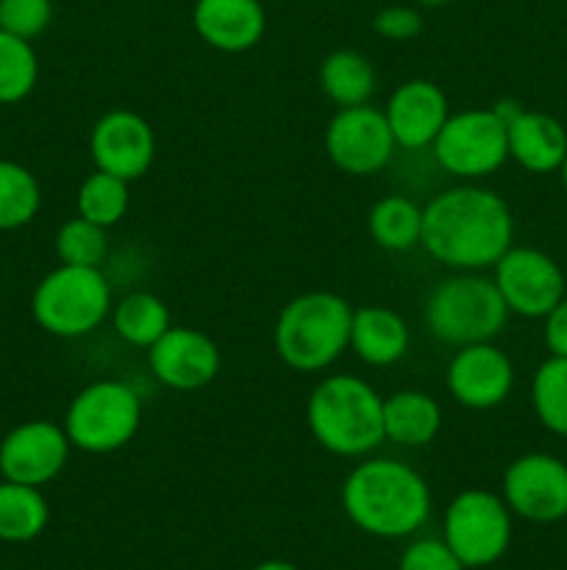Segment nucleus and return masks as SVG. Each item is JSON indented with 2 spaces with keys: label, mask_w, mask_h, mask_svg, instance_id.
Listing matches in <instances>:
<instances>
[{
  "label": "nucleus",
  "mask_w": 567,
  "mask_h": 570,
  "mask_svg": "<svg viewBox=\"0 0 567 570\" xmlns=\"http://www.w3.org/2000/svg\"><path fill=\"white\" fill-rule=\"evenodd\" d=\"M515 217L498 193L459 184L422 206L420 245L439 265L456 273H478L511 248Z\"/></svg>",
  "instance_id": "f257e3e1"
},
{
  "label": "nucleus",
  "mask_w": 567,
  "mask_h": 570,
  "mask_svg": "<svg viewBox=\"0 0 567 570\" xmlns=\"http://www.w3.org/2000/svg\"><path fill=\"white\" fill-rule=\"evenodd\" d=\"M342 510L372 538H409L431 515V490L415 468L381 456L359 462L345 476Z\"/></svg>",
  "instance_id": "f03ea898"
},
{
  "label": "nucleus",
  "mask_w": 567,
  "mask_h": 570,
  "mask_svg": "<svg viewBox=\"0 0 567 570\" xmlns=\"http://www.w3.org/2000/svg\"><path fill=\"white\" fill-rule=\"evenodd\" d=\"M306 426L334 456H365L384 443V399L350 373L326 376L309 395Z\"/></svg>",
  "instance_id": "7ed1b4c3"
},
{
  "label": "nucleus",
  "mask_w": 567,
  "mask_h": 570,
  "mask_svg": "<svg viewBox=\"0 0 567 570\" xmlns=\"http://www.w3.org/2000/svg\"><path fill=\"white\" fill-rule=\"evenodd\" d=\"M348 301L337 293L315 289L289 301L272 328L278 360L298 373H320L331 367L350 345Z\"/></svg>",
  "instance_id": "20e7f679"
},
{
  "label": "nucleus",
  "mask_w": 567,
  "mask_h": 570,
  "mask_svg": "<svg viewBox=\"0 0 567 570\" xmlns=\"http://www.w3.org/2000/svg\"><path fill=\"white\" fill-rule=\"evenodd\" d=\"M509 306L493 278L481 273H456L442 278L426 301V328L445 345L493 343L509 321Z\"/></svg>",
  "instance_id": "39448f33"
},
{
  "label": "nucleus",
  "mask_w": 567,
  "mask_h": 570,
  "mask_svg": "<svg viewBox=\"0 0 567 570\" xmlns=\"http://www.w3.org/2000/svg\"><path fill=\"white\" fill-rule=\"evenodd\" d=\"M31 315L53 337H87L111 315L109 278L100 267L59 265L33 289Z\"/></svg>",
  "instance_id": "423d86ee"
},
{
  "label": "nucleus",
  "mask_w": 567,
  "mask_h": 570,
  "mask_svg": "<svg viewBox=\"0 0 567 570\" xmlns=\"http://www.w3.org/2000/svg\"><path fill=\"white\" fill-rule=\"evenodd\" d=\"M142 423V401L137 390L117 379H100L87 384L70 401L64 415V432L72 449L87 454H111L137 438Z\"/></svg>",
  "instance_id": "0eeeda50"
},
{
  "label": "nucleus",
  "mask_w": 567,
  "mask_h": 570,
  "mask_svg": "<svg viewBox=\"0 0 567 570\" xmlns=\"http://www.w3.org/2000/svg\"><path fill=\"white\" fill-rule=\"evenodd\" d=\"M434 159L445 173L465 181H478L504 167L509 159L506 120L498 109H465L450 115L434 139Z\"/></svg>",
  "instance_id": "6e6552de"
},
{
  "label": "nucleus",
  "mask_w": 567,
  "mask_h": 570,
  "mask_svg": "<svg viewBox=\"0 0 567 570\" xmlns=\"http://www.w3.org/2000/svg\"><path fill=\"white\" fill-rule=\"evenodd\" d=\"M442 540L465 568H487L511 543V510L489 490H465L445 510Z\"/></svg>",
  "instance_id": "1a4fd4ad"
},
{
  "label": "nucleus",
  "mask_w": 567,
  "mask_h": 570,
  "mask_svg": "<svg viewBox=\"0 0 567 570\" xmlns=\"http://www.w3.org/2000/svg\"><path fill=\"white\" fill-rule=\"evenodd\" d=\"M395 148L384 109H372L370 104L339 109L326 128L328 159L348 176H376L389 165Z\"/></svg>",
  "instance_id": "9d476101"
},
{
  "label": "nucleus",
  "mask_w": 567,
  "mask_h": 570,
  "mask_svg": "<svg viewBox=\"0 0 567 570\" xmlns=\"http://www.w3.org/2000/svg\"><path fill=\"white\" fill-rule=\"evenodd\" d=\"M495 287L506 301L511 315L545 317L561 298H565V273L537 248H515L511 245L495 262Z\"/></svg>",
  "instance_id": "9b49d317"
},
{
  "label": "nucleus",
  "mask_w": 567,
  "mask_h": 570,
  "mask_svg": "<svg viewBox=\"0 0 567 570\" xmlns=\"http://www.w3.org/2000/svg\"><path fill=\"white\" fill-rule=\"evenodd\" d=\"M504 501L531 523L567 518V465L554 454H523L506 468Z\"/></svg>",
  "instance_id": "f8f14e48"
},
{
  "label": "nucleus",
  "mask_w": 567,
  "mask_h": 570,
  "mask_svg": "<svg viewBox=\"0 0 567 570\" xmlns=\"http://www.w3.org/2000/svg\"><path fill=\"white\" fill-rule=\"evenodd\" d=\"M70 440L53 421H26L0 440V476L6 482L44 488L67 465Z\"/></svg>",
  "instance_id": "ddd939ff"
},
{
  "label": "nucleus",
  "mask_w": 567,
  "mask_h": 570,
  "mask_svg": "<svg viewBox=\"0 0 567 570\" xmlns=\"http://www.w3.org/2000/svg\"><path fill=\"white\" fill-rule=\"evenodd\" d=\"M148 367L159 384L176 393L206 387L220 373V348L209 334L189 326H170L148 348Z\"/></svg>",
  "instance_id": "4468645a"
},
{
  "label": "nucleus",
  "mask_w": 567,
  "mask_h": 570,
  "mask_svg": "<svg viewBox=\"0 0 567 570\" xmlns=\"http://www.w3.org/2000/svg\"><path fill=\"white\" fill-rule=\"evenodd\" d=\"M89 150L98 170L126 178L128 184L142 178L156 159V134L142 115L128 109H111L94 122Z\"/></svg>",
  "instance_id": "2eb2a0df"
},
{
  "label": "nucleus",
  "mask_w": 567,
  "mask_h": 570,
  "mask_svg": "<svg viewBox=\"0 0 567 570\" xmlns=\"http://www.w3.org/2000/svg\"><path fill=\"white\" fill-rule=\"evenodd\" d=\"M448 393L467 410H495L515 387V365L493 343L461 345L445 373Z\"/></svg>",
  "instance_id": "dca6fc26"
},
{
  "label": "nucleus",
  "mask_w": 567,
  "mask_h": 570,
  "mask_svg": "<svg viewBox=\"0 0 567 570\" xmlns=\"http://www.w3.org/2000/svg\"><path fill=\"white\" fill-rule=\"evenodd\" d=\"M395 145L404 150L431 148L439 128L450 117L448 98L442 89L428 78H409L389 95L384 106Z\"/></svg>",
  "instance_id": "f3484780"
},
{
  "label": "nucleus",
  "mask_w": 567,
  "mask_h": 570,
  "mask_svg": "<svg viewBox=\"0 0 567 570\" xmlns=\"http://www.w3.org/2000/svg\"><path fill=\"white\" fill-rule=\"evenodd\" d=\"M495 109L506 120L509 159H515L528 173L559 170L567 156V131L556 117L523 109L511 100H500Z\"/></svg>",
  "instance_id": "a211bd4d"
},
{
  "label": "nucleus",
  "mask_w": 567,
  "mask_h": 570,
  "mask_svg": "<svg viewBox=\"0 0 567 570\" xmlns=\"http://www.w3.org/2000/svg\"><path fill=\"white\" fill-rule=\"evenodd\" d=\"M195 33L220 53H245L265 37L267 14L261 0H195Z\"/></svg>",
  "instance_id": "6ab92c4d"
},
{
  "label": "nucleus",
  "mask_w": 567,
  "mask_h": 570,
  "mask_svg": "<svg viewBox=\"0 0 567 570\" xmlns=\"http://www.w3.org/2000/svg\"><path fill=\"white\" fill-rule=\"evenodd\" d=\"M411 334L404 317L381 304L359 306L350 317L348 348L370 367H389L409 351Z\"/></svg>",
  "instance_id": "aec40b11"
},
{
  "label": "nucleus",
  "mask_w": 567,
  "mask_h": 570,
  "mask_svg": "<svg viewBox=\"0 0 567 570\" xmlns=\"http://www.w3.org/2000/svg\"><path fill=\"white\" fill-rule=\"evenodd\" d=\"M442 429L437 399L422 390H398L384 399V440L404 449H422Z\"/></svg>",
  "instance_id": "412c9836"
},
{
  "label": "nucleus",
  "mask_w": 567,
  "mask_h": 570,
  "mask_svg": "<svg viewBox=\"0 0 567 570\" xmlns=\"http://www.w3.org/2000/svg\"><path fill=\"white\" fill-rule=\"evenodd\" d=\"M317 83H320L322 95L328 100L348 109V106H361L372 98L376 92V70H372L370 59L359 50H334L320 61L317 70Z\"/></svg>",
  "instance_id": "4be33fe9"
},
{
  "label": "nucleus",
  "mask_w": 567,
  "mask_h": 570,
  "mask_svg": "<svg viewBox=\"0 0 567 570\" xmlns=\"http://www.w3.org/2000/svg\"><path fill=\"white\" fill-rule=\"evenodd\" d=\"M50 507L42 488L17 482H0V540L3 543H31L48 529Z\"/></svg>",
  "instance_id": "5701e85b"
},
{
  "label": "nucleus",
  "mask_w": 567,
  "mask_h": 570,
  "mask_svg": "<svg viewBox=\"0 0 567 570\" xmlns=\"http://www.w3.org/2000/svg\"><path fill=\"white\" fill-rule=\"evenodd\" d=\"M367 228L376 245L392 254H404L420 245L422 237V206L406 195H387L376 200L367 215Z\"/></svg>",
  "instance_id": "b1692460"
},
{
  "label": "nucleus",
  "mask_w": 567,
  "mask_h": 570,
  "mask_svg": "<svg viewBox=\"0 0 567 570\" xmlns=\"http://www.w3.org/2000/svg\"><path fill=\"white\" fill-rule=\"evenodd\" d=\"M111 323H115L117 337L137 348H150L172 326L170 309L153 293L126 295L120 304L111 306Z\"/></svg>",
  "instance_id": "393cba45"
},
{
  "label": "nucleus",
  "mask_w": 567,
  "mask_h": 570,
  "mask_svg": "<svg viewBox=\"0 0 567 570\" xmlns=\"http://www.w3.org/2000/svg\"><path fill=\"white\" fill-rule=\"evenodd\" d=\"M42 187L26 165L0 159V232H17L39 215Z\"/></svg>",
  "instance_id": "a878e982"
},
{
  "label": "nucleus",
  "mask_w": 567,
  "mask_h": 570,
  "mask_svg": "<svg viewBox=\"0 0 567 570\" xmlns=\"http://www.w3.org/2000/svg\"><path fill=\"white\" fill-rule=\"evenodd\" d=\"M531 406L550 434L567 438V356H548L531 382Z\"/></svg>",
  "instance_id": "bb28decb"
},
{
  "label": "nucleus",
  "mask_w": 567,
  "mask_h": 570,
  "mask_svg": "<svg viewBox=\"0 0 567 570\" xmlns=\"http://www.w3.org/2000/svg\"><path fill=\"white\" fill-rule=\"evenodd\" d=\"M39 81V59L31 39L0 31V104L26 100Z\"/></svg>",
  "instance_id": "cd10ccee"
},
{
  "label": "nucleus",
  "mask_w": 567,
  "mask_h": 570,
  "mask_svg": "<svg viewBox=\"0 0 567 570\" xmlns=\"http://www.w3.org/2000/svg\"><path fill=\"white\" fill-rule=\"evenodd\" d=\"M78 215L87 220L98 223V226L111 228L126 217L128 206H131V193H128V181L111 173L94 170L92 176L83 178L78 187Z\"/></svg>",
  "instance_id": "c85d7f7f"
},
{
  "label": "nucleus",
  "mask_w": 567,
  "mask_h": 570,
  "mask_svg": "<svg viewBox=\"0 0 567 570\" xmlns=\"http://www.w3.org/2000/svg\"><path fill=\"white\" fill-rule=\"evenodd\" d=\"M56 256L61 265L76 267H100L109 254V237L106 228L87 217H72L56 232Z\"/></svg>",
  "instance_id": "c756f323"
},
{
  "label": "nucleus",
  "mask_w": 567,
  "mask_h": 570,
  "mask_svg": "<svg viewBox=\"0 0 567 570\" xmlns=\"http://www.w3.org/2000/svg\"><path fill=\"white\" fill-rule=\"evenodd\" d=\"M53 22V0H0V31L37 39Z\"/></svg>",
  "instance_id": "7c9ffc66"
},
{
  "label": "nucleus",
  "mask_w": 567,
  "mask_h": 570,
  "mask_svg": "<svg viewBox=\"0 0 567 570\" xmlns=\"http://www.w3.org/2000/svg\"><path fill=\"white\" fill-rule=\"evenodd\" d=\"M400 570H465L459 557L450 551L445 540L422 538L415 540L400 554Z\"/></svg>",
  "instance_id": "2f4dec72"
},
{
  "label": "nucleus",
  "mask_w": 567,
  "mask_h": 570,
  "mask_svg": "<svg viewBox=\"0 0 567 570\" xmlns=\"http://www.w3.org/2000/svg\"><path fill=\"white\" fill-rule=\"evenodd\" d=\"M372 31L389 42H409L422 31V14L415 6H387L372 17Z\"/></svg>",
  "instance_id": "473e14b6"
},
{
  "label": "nucleus",
  "mask_w": 567,
  "mask_h": 570,
  "mask_svg": "<svg viewBox=\"0 0 567 570\" xmlns=\"http://www.w3.org/2000/svg\"><path fill=\"white\" fill-rule=\"evenodd\" d=\"M545 345L550 356H567V295L545 315Z\"/></svg>",
  "instance_id": "72a5a7b5"
},
{
  "label": "nucleus",
  "mask_w": 567,
  "mask_h": 570,
  "mask_svg": "<svg viewBox=\"0 0 567 570\" xmlns=\"http://www.w3.org/2000/svg\"><path fill=\"white\" fill-rule=\"evenodd\" d=\"M253 570H300V568H295L292 562H284V560H267L261 562V566H256Z\"/></svg>",
  "instance_id": "f704fd0d"
},
{
  "label": "nucleus",
  "mask_w": 567,
  "mask_h": 570,
  "mask_svg": "<svg viewBox=\"0 0 567 570\" xmlns=\"http://www.w3.org/2000/svg\"><path fill=\"white\" fill-rule=\"evenodd\" d=\"M417 6H431V9H437V6H448L454 3V0H415Z\"/></svg>",
  "instance_id": "c9c22d12"
},
{
  "label": "nucleus",
  "mask_w": 567,
  "mask_h": 570,
  "mask_svg": "<svg viewBox=\"0 0 567 570\" xmlns=\"http://www.w3.org/2000/svg\"><path fill=\"white\" fill-rule=\"evenodd\" d=\"M559 173H561V184H565V193H567V156H565V161H561Z\"/></svg>",
  "instance_id": "e433bc0d"
},
{
  "label": "nucleus",
  "mask_w": 567,
  "mask_h": 570,
  "mask_svg": "<svg viewBox=\"0 0 567 570\" xmlns=\"http://www.w3.org/2000/svg\"><path fill=\"white\" fill-rule=\"evenodd\" d=\"M0 306H3V293H0Z\"/></svg>",
  "instance_id": "4c0bfd02"
}]
</instances>
